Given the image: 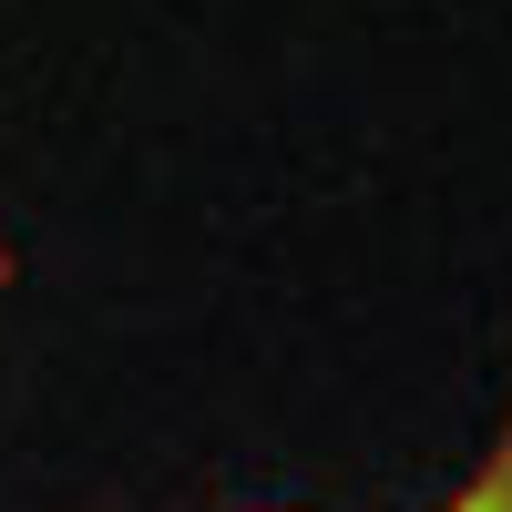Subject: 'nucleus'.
Listing matches in <instances>:
<instances>
[{
    "mask_svg": "<svg viewBox=\"0 0 512 512\" xmlns=\"http://www.w3.org/2000/svg\"><path fill=\"white\" fill-rule=\"evenodd\" d=\"M451 512H512V431H502V451L482 461V482H472V492H461Z\"/></svg>",
    "mask_w": 512,
    "mask_h": 512,
    "instance_id": "1",
    "label": "nucleus"
}]
</instances>
